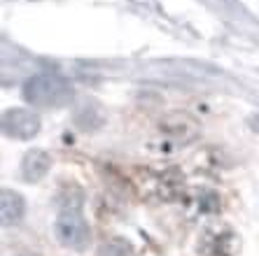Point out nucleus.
<instances>
[{"instance_id":"nucleus-1","label":"nucleus","mask_w":259,"mask_h":256,"mask_svg":"<svg viewBox=\"0 0 259 256\" xmlns=\"http://www.w3.org/2000/svg\"><path fill=\"white\" fill-rule=\"evenodd\" d=\"M24 98L35 108L56 110L70 105V100L75 98V89L68 79L59 75H35L24 84Z\"/></svg>"},{"instance_id":"nucleus-2","label":"nucleus","mask_w":259,"mask_h":256,"mask_svg":"<svg viewBox=\"0 0 259 256\" xmlns=\"http://www.w3.org/2000/svg\"><path fill=\"white\" fill-rule=\"evenodd\" d=\"M54 233L59 238V242L63 247H70V249L82 251L89 244L91 231L84 215H82V198H77L75 202H66L59 210L54 221Z\"/></svg>"},{"instance_id":"nucleus-3","label":"nucleus","mask_w":259,"mask_h":256,"mask_svg":"<svg viewBox=\"0 0 259 256\" xmlns=\"http://www.w3.org/2000/svg\"><path fill=\"white\" fill-rule=\"evenodd\" d=\"M3 133L12 140H30L40 133V117L26 108L7 110L3 114Z\"/></svg>"},{"instance_id":"nucleus-4","label":"nucleus","mask_w":259,"mask_h":256,"mask_svg":"<svg viewBox=\"0 0 259 256\" xmlns=\"http://www.w3.org/2000/svg\"><path fill=\"white\" fill-rule=\"evenodd\" d=\"M52 168V159L42 149H30L21 159V177L26 182H40Z\"/></svg>"},{"instance_id":"nucleus-5","label":"nucleus","mask_w":259,"mask_h":256,"mask_svg":"<svg viewBox=\"0 0 259 256\" xmlns=\"http://www.w3.org/2000/svg\"><path fill=\"white\" fill-rule=\"evenodd\" d=\"M26 215V200L19 191L5 189L0 193V219H3V226H14L24 219Z\"/></svg>"},{"instance_id":"nucleus-6","label":"nucleus","mask_w":259,"mask_h":256,"mask_svg":"<svg viewBox=\"0 0 259 256\" xmlns=\"http://www.w3.org/2000/svg\"><path fill=\"white\" fill-rule=\"evenodd\" d=\"M98 256H136L131 242L124 238H110L98 247Z\"/></svg>"}]
</instances>
